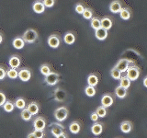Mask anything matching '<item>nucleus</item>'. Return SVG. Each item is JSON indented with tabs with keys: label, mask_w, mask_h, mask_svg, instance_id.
Listing matches in <instances>:
<instances>
[{
	"label": "nucleus",
	"mask_w": 147,
	"mask_h": 138,
	"mask_svg": "<svg viewBox=\"0 0 147 138\" xmlns=\"http://www.w3.org/2000/svg\"><path fill=\"white\" fill-rule=\"evenodd\" d=\"M56 138H68V137H67V135H65V133H63L62 135H60L56 136Z\"/></svg>",
	"instance_id": "obj_43"
},
{
	"label": "nucleus",
	"mask_w": 147,
	"mask_h": 138,
	"mask_svg": "<svg viewBox=\"0 0 147 138\" xmlns=\"http://www.w3.org/2000/svg\"><path fill=\"white\" fill-rule=\"evenodd\" d=\"M122 7H123V5L121 0H113L109 5V10H110V12L114 13V14L119 13Z\"/></svg>",
	"instance_id": "obj_10"
},
{
	"label": "nucleus",
	"mask_w": 147,
	"mask_h": 138,
	"mask_svg": "<svg viewBox=\"0 0 147 138\" xmlns=\"http://www.w3.org/2000/svg\"><path fill=\"white\" fill-rule=\"evenodd\" d=\"M14 105L17 109H20V110H23L26 108V101L23 98H18L15 102H14Z\"/></svg>",
	"instance_id": "obj_30"
},
{
	"label": "nucleus",
	"mask_w": 147,
	"mask_h": 138,
	"mask_svg": "<svg viewBox=\"0 0 147 138\" xmlns=\"http://www.w3.org/2000/svg\"><path fill=\"white\" fill-rule=\"evenodd\" d=\"M100 23H101V28H103V29L106 30H110L112 28V25H113L112 20L109 17H107V16L104 17L103 18H101Z\"/></svg>",
	"instance_id": "obj_16"
},
{
	"label": "nucleus",
	"mask_w": 147,
	"mask_h": 138,
	"mask_svg": "<svg viewBox=\"0 0 147 138\" xmlns=\"http://www.w3.org/2000/svg\"><path fill=\"white\" fill-rule=\"evenodd\" d=\"M20 115H21L22 120H23V121H25V122L30 121V120L31 119V116H32V115L29 112V110H28L27 109H23Z\"/></svg>",
	"instance_id": "obj_35"
},
{
	"label": "nucleus",
	"mask_w": 147,
	"mask_h": 138,
	"mask_svg": "<svg viewBox=\"0 0 147 138\" xmlns=\"http://www.w3.org/2000/svg\"><path fill=\"white\" fill-rule=\"evenodd\" d=\"M50 128H51V133L53 136H58L60 135H62L63 132V126L61 124L56 123V122H53L50 124Z\"/></svg>",
	"instance_id": "obj_9"
},
{
	"label": "nucleus",
	"mask_w": 147,
	"mask_h": 138,
	"mask_svg": "<svg viewBox=\"0 0 147 138\" xmlns=\"http://www.w3.org/2000/svg\"><path fill=\"white\" fill-rule=\"evenodd\" d=\"M114 102V99H113V97L109 94V93H106L102 96L101 98V106H103L105 108H109L110 107Z\"/></svg>",
	"instance_id": "obj_12"
},
{
	"label": "nucleus",
	"mask_w": 147,
	"mask_h": 138,
	"mask_svg": "<svg viewBox=\"0 0 147 138\" xmlns=\"http://www.w3.org/2000/svg\"><path fill=\"white\" fill-rule=\"evenodd\" d=\"M22 39L25 41V43H33L38 39V32L33 29H29L22 35Z\"/></svg>",
	"instance_id": "obj_2"
},
{
	"label": "nucleus",
	"mask_w": 147,
	"mask_h": 138,
	"mask_svg": "<svg viewBox=\"0 0 147 138\" xmlns=\"http://www.w3.org/2000/svg\"><path fill=\"white\" fill-rule=\"evenodd\" d=\"M7 76V71L3 66H0V80H3Z\"/></svg>",
	"instance_id": "obj_40"
},
{
	"label": "nucleus",
	"mask_w": 147,
	"mask_h": 138,
	"mask_svg": "<svg viewBox=\"0 0 147 138\" xmlns=\"http://www.w3.org/2000/svg\"><path fill=\"white\" fill-rule=\"evenodd\" d=\"M18 77L21 81L27 82L31 78V72L29 68H22L20 71H18Z\"/></svg>",
	"instance_id": "obj_7"
},
{
	"label": "nucleus",
	"mask_w": 147,
	"mask_h": 138,
	"mask_svg": "<svg viewBox=\"0 0 147 138\" xmlns=\"http://www.w3.org/2000/svg\"><path fill=\"white\" fill-rule=\"evenodd\" d=\"M87 84L90 87H96L98 84V76L96 74L92 73L87 76Z\"/></svg>",
	"instance_id": "obj_23"
},
{
	"label": "nucleus",
	"mask_w": 147,
	"mask_h": 138,
	"mask_svg": "<svg viewBox=\"0 0 147 138\" xmlns=\"http://www.w3.org/2000/svg\"><path fill=\"white\" fill-rule=\"evenodd\" d=\"M40 72L41 73V75L46 76H48L50 73H52V69H51L49 64H41L40 67Z\"/></svg>",
	"instance_id": "obj_31"
},
{
	"label": "nucleus",
	"mask_w": 147,
	"mask_h": 138,
	"mask_svg": "<svg viewBox=\"0 0 147 138\" xmlns=\"http://www.w3.org/2000/svg\"><path fill=\"white\" fill-rule=\"evenodd\" d=\"M6 101H7V97H6V95H5L3 92L0 91V107H1V106H3L4 103L6 102Z\"/></svg>",
	"instance_id": "obj_41"
},
{
	"label": "nucleus",
	"mask_w": 147,
	"mask_h": 138,
	"mask_svg": "<svg viewBox=\"0 0 147 138\" xmlns=\"http://www.w3.org/2000/svg\"><path fill=\"white\" fill-rule=\"evenodd\" d=\"M45 7L41 0H36L32 5V10L37 14H41L45 11Z\"/></svg>",
	"instance_id": "obj_15"
},
{
	"label": "nucleus",
	"mask_w": 147,
	"mask_h": 138,
	"mask_svg": "<svg viewBox=\"0 0 147 138\" xmlns=\"http://www.w3.org/2000/svg\"><path fill=\"white\" fill-rule=\"evenodd\" d=\"M119 17H121V20H130V18H131L132 11L129 7H123L121 9V11L119 12Z\"/></svg>",
	"instance_id": "obj_14"
},
{
	"label": "nucleus",
	"mask_w": 147,
	"mask_h": 138,
	"mask_svg": "<svg viewBox=\"0 0 147 138\" xmlns=\"http://www.w3.org/2000/svg\"><path fill=\"white\" fill-rule=\"evenodd\" d=\"M2 107L6 112H12L13 110L15 109V105H14V102H12V101L7 100L4 103V105L2 106Z\"/></svg>",
	"instance_id": "obj_29"
},
{
	"label": "nucleus",
	"mask_w": 147,
	"mask_h": 138,
	"mask_svg": "<svg viewBox=\"0 0 147 138\" xmlns=\"http://www.w3.org/2000/svg\"><path fill=\"white\" fill-rule=\"evenodd\" d=\"M90 26L92 29L95 30L101 28V23H100V18L98 17H93L90 20Z\"/></svg>",
	"instance_id": "obj_28"
},
{
	"label": "nucleus",
	"mask_w": 147,
	"mask_h": 138,
	"mask_svg": "<svg viewBox=\"0 0 147 138\" xmlns=\"http://www.w3.org/2000/svg\"><path fill=\"white\" fill-rule=\"evenodd\" d=\"M32 133H34V135H35L36 138H43L44 135H45V133H44L43 130H34Z\"/></svg>",
	"instance_id": "obj_39"
},
{
	"label": "nucleus",
	"mask_w": 147,
	"mask_h": 138,
	"mask_svg": "<svg viewBox=\"0 0 147 138\" xmlns=\"http://www.w3.org/2000/svg\"><path fill=\"white\" fill-rule=\"evenodd\" d=\"M34 130H44L46 127V120L42 116H38L33 121Z\"/></svg>",
	"instance_id": "obj_8"
},
{
	"label": "nucleus",
	"mask_w": 147,
	"mask_h": 138,
	"mask_svg": "<svg viewBox=\"0 0 147 138\" xmlns=\"http://www.w3.org/2000/svg\"><path fill=\"white\" fill-rule=\"evenodd\" d=\"M95 112L98 114V116L100 117V118H104L106 117V115L108 113V110H107V108L103 107V106H99L96 109Z\"/></svg>",
	"instance_id": "obj_32"
},
{
	"label": "nucleus",
	"mask_w": 147,
	"mask_h": 138,
	"mask_svg": "<svg viewBox=\"0 0 147 138\" xmlns=\"http://www.w3.org/2000/svg\"><path fill=\"white\" fill-rule=\"evenodd\" d=\"M45 7H53L55 4V0H42Z\"/></svg>",
	"instance_id": "obj_38"
},
{
	"label": "nucleus",
	"mask_w": 147,
	"mask_h": 138,
	"mask_svg": "<svg viewBox=\"0 0 147 138\" xmlns=\"http://www.w3.org/2000/svg\"><path fill=\"white\" fill-rule=\"evenodd\" d=\"M12 44H13V47L15 48V49L20 50V49H22V48H24V46H25V41H23L22 37L18 36V37H16V38L13 40Z\"/></svg>",
	"instance_id": "obj_21"
},
{
	"label": "nucleus",
	"mask_w": 147,
	"mask_h": 138,
	"mask_svg": "<svg viewBox=\"0 0 147 138\" xmlns=\"http://www.w3.org/2000/svg\"><path fill=\"white\" fill-rule=\"evenodd\" d=\"M68 109L65 107H61V108H58L54 110V118L57 120L58 122H63L68 117Z\"/></svg>",
	"instance_id": "obj_3"
},
{
	"label": "nucleus",
	"mask_w": 147,
	"mask_h": 138,
	"mask_svg": "<svg viewBox=\"0 0 147 138\" xmlns=\"http://www.w3.org/2000/svg\"><path fill=\"white\" fill-rule=\"evenodd\" d=\"M110 76H111L113 79H116V80H119V78H121L122 76H121V73L119 72L117 68H115V66L110 70Z\"/></svg>",
	"instance_id": "obj_33"
},
{
	"label": "nucleus",
	"mask_w": 147,
	"mask_h": 138,
	"mask_svg": "<svg viewBox=\"0 0 147 138\" xmlns=\"http://www.w3.org/2000/svg\"><path fill=\"white\" fill-rule=\"evenodd\" d=\"M127 89H123L121 87H117L116 89H115V95H116L119 99H124L125 97L127 96Z\"/></svg>",
	"instance_id": "obj_26"
},
{
	"label": "nucleus",
	"mask_w": 147,
	"mask_h": 138,
	"mask_svg": "<svg viewBox=\"0 0 147 138\" xmlns=\"http://www.w3.org/2000/svg\"><path fill=\"white\" fill-rule=\"evenodd\" d=\"M85 94L87 97H94L96 95V89H95V87L87 86L85 89Z\"/></svg>",
	"instance_id": "obj_34"
},
{
	"label": "nucleus",
	"mask_w": 147,
	"mask_h": 138,
	"mask_svg": "<svg viewBox=\"0 0 147 138\" xmlns=\"http://www.w3.org/2000/svg\"><path fill=\"white\" fill-rule=\"evenodd\" d=\"M144 86L145 87H147V77H144Z\"/></svg>",
	"instance_id": "obj_45"
},
{
	"label": "nucleus",
	"mask_w": 147,
	"mask_h": 138,
	"mask_svg": "<svg viewBox=\"0 0 147 138\" xmlns=\"http://www.w3.org/2000/svg\"><path fill=\"white\" fill-rule=\"evenodd\" d=\"M67 97L66 92L64 91L61 87H58L54 90V99L56 101H59V102H63V101L65 100Z\"/></svg>",
	"instance_id": "obj_11"
},
{
	"label": "nucleus",
	"mask_w": 147,
	"mask_h": 138,
	"mask_svg": "<svg viewBox=\"0 0 147 138\" xmlns=\"http://www.w3.org/2000/svg\"><path fill=\"white\" fill-rule=\"evenodd\" d=\"M85 5L83 4V3H77L76 5V7H75V10L76 13L78 14H82L83 11H84V9H85Z\"/></svg>",
	"instance_id": "obj_37"
},
{
	"label": "nucleus",
	"mask_w": 147,
	"mask_h": 138,
	"mask_svg": "<svg viewBox=\"0 0 147 138\" xmlns=\"http://www.w3.org/2000/svg\"><path fill=\"white\" fill-rule=\"evenodd\" d=\"M80 129H81V124L77 121L71 122L70 125H69V130H70V132L74 133V135H77V133L80 132Z\"/></svg>",
	"instance_id": "obj_24"
},
{
	"label": "nucleus",
	"mask_w": 147,
	"mask_h": 138,
	"mask_svg": "<svg viewBox=\"0 0 147 138\" xmlns=\"http://www.w3.org/2000/svg\"><path fill=\"white\" fill-rule=\"evenodd\" d=\"M82 16H83V18H85V20H90L91 18L94 17L93 9H92L91 7H86L85 9H84V11H83V13H82Z\"/></svg>",
	"instance_id": "obj_25"
},
{
	"label": "nucleus",
	"mask_w": 147,
	"mask_h": 138,
	"mask_svg": "<svg viewBox=\"0 0 147 138\" xmlns=\"http://www.w3.org/2000/svg\"><path fill=\"white\" fill-rule=\"evenodd\" d=\"M131 64V60H129V59H121V60H119L117 64L115 66V68H117L118 70L121 72V74L123 72H126V70L128 69V67L130 66Z\"/></svg>",
	"instance_id": "obj_5"
},
{
	"label": "nucleus",
	"mask_w": 147,
	"mask_h": 138,
	"mask_svg": "<svg viewBox=\"0 0 147 138\" xmlns=\"http://www.w3.org/2000/svg\"><path fill=\"white\" fill-rule=\"evenodd\" d=\"M2 41H3V34L0 32V44L2 43Z\"/></svg>",
	"instance_id": "obj_46"
},
{
	"label": "nucleus",
	"mask_w": 147,
	"mask_h": 138,
	"mask_svg": "<svg viewBox=\"0 0 147 138\" xmlns=\"http://www.w3.org/2000/svg\"><path fill=\"white\" fill-rule=\"evenodd\" d=\"M91 132L94 135H99L103 132V124L101 122H95L91 126Z\"/></svg>",
	"instance_id": "obj_19"
},
{
	"label": "nucleus",
	"mask_w": 147,
	"mask_h": 138,
	"mask_svg": "<svg viewBox=\"0 0 147 138\" xmlns=\"http://www.w3.org/2000/svg\"><path fill=\"white\" fill-rule=\"evenodd\" d=\"M20 64H21V59L18 55H12L8 60L9 66H10V68H13V69L18 68L20 66Z\"/></svg>",
	"instance_id": "obj_13"
},
{
	"label": "nucleus",
	"mask_w": 147,
	"mask_h": 138,
	"mask_svg": "<svg viewBox=\"0 0 147 138\" xmlns=\"http://www.w3.org/2000/svg\"><path fill=\"white\" fill-rule=\"evenodd\" d=\"M63 41L68 45L74 44V43H75V41H76V35L71 31L66 32V33L64 34V36H63Z\"/></svg>",
	"instance_id": "obj_22"
},
{
	"label": "nucleus",
	"mask_w": 147,
	"mask_h": 138,
	"mask_svg": "<svg viewBox=\"0 0 147 138\" xmlns=\"http://www.w3.org/2000/svg\"><path fill=\"white\" fill-rule=\"evenodd\" d=\"M141 70L136 64H131L126 70V76L131 81H135L138 79V77L140 76Z\"/></svg>",
	"instance_id": "obj_1"
},
{
	"label": "nucleus",
	"mask_w": 147,
	"mask_h": 138,
	"mask_svg": "<svg viewBox=\"0 0 147 138\" xmlns=\"http://www.w3.org/2000/svg\"><path fill=\"white\" fill-rule=\"evenodd\" d=\"M27 110H29V112L31 115H37L40 110V106L36 101H31V102L29 103V105H28Z\"/></svg>",
	"instance_id": "obj_17"
},
{
	"label": "nucleus",
	"mask_w": 147,
	"mask_h": 138,
	"mask_svg": "<svg viewBox=\"0 0 147 138\" xmlns=\"http://www.w3.org/2000/svg\"><path fill=\"white\" fill-rule=\"evenodd\" d=\"M59 80H60V76L54 72L50 73L48 76H45V79H44L45 83L48 86H55L59 82Z\"/></svg>",
	"instance_id": "obj_6"
},
{
	"label": "nucleus",
	"mask_w": 147,
	"mask_h": 138,
	"mask_svg": "<svg viewBox=\"0 0 147 138\" xmlns=\"http://www.w3.org/2000/svg\"><path fill=\"white\" fill-rule=\"evenodd\" d=\"M98 114H96L95 112H93L91 114H90V119H91V121L92 122H96L98 121Z\"/></svg>",
	"instance_id": "obj_42"
},
{
	"label": "nucleus",
	"mask_w": 147,
	"mask_h": 138,
	"mask_svg": "<svg viewBox=\"0 0 147 138\" xmlns=\"http://www.w3.org/2000/svg\"><path fill=\"white\" fill-rule=\"evenodd\" d=\"M48 45L51 48L53 49H56L60 46V43H61V38H60V35L58 34H52L49 36V38L47 40Z\"/></svg>",
	"instance_id": "obj_4"
},
{
	"label": "nucleus",
	"mask_w": 147,
	"mask_h": 138,
	"mask_svg": "<svg viewBox=\"0 0 147 138\" xmlns=\"http://www.w3.org/2000/svg\"><path fill=\"white\" fill-rule=\"evenodd\" d=\"M95 36L98 40L104 41L107 39V37H108V30H104L103 28H99V29L95 30Z\"/></svg>",
	"instance_id": "obj_18"
},
{
	"label": "nucleus",
	"mask_w": 147,
	"mask_h": 138,
	"mask_svg": "<svg viewBox=\"0 0 147 138\" xmlns=\"http://www.w3.org/2000/svg\"><path fill=\"white\" fill-rule=\"evenodd\" d=\"M119 129L121 131L124 133H129L132 129V122L130 121H124L121 123L119 125Z\"/></svg>",
	"instance_id": "obj_20"
},
{
	"label": "nucleus",
	"mask_w": 147,
	"mask_h": 138,
	"mask_svg": "<svg viewBox=\"0 0 147 138\" xmlns=\"http://www.w3.org/2000/svg\"><path fill=\"white\" fill-rule=\"evenodd\" d=\"M7 77L10 78V79H16V78L18 77L17 69H13V68L8 69V70L7 71Z\"/></svg>",
	"instance_id": "obj_36"
},
{
	"label": "nucleus",
	"mask_w": 147,
	"mask_h": 138,
	"mask_svg": "<svg viewBox=\"0 0 147 138\" xmlns=\"http://www.w3.org/2000/svg\"><path fill=\"white\" fill-rule=\"evenodd\" d=\"M27 138H36L33 133H30L29 135H27Z\"/></svg>",
	"instance_id": "obj_44"
},
{
	"label": "nucleus",
	"mask_w": 147,
	"mask_h": 138,
	"mask_svg": "<svg viewBox=\"0 0 147 138\" xmlns=\"http://www.w3.org/2000/svg\"><path fill=\"white\" fill-rule=\"evenodd\" d=\"M130 86H131V80L126 76H121L119 78V87H121L125 89H128Z\"/></svg>",
	"instance_id": "obj_27"
}]
</instances>
